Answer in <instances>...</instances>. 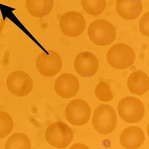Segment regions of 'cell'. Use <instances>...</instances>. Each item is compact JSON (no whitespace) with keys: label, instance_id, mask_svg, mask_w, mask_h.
<instances>
[{"label":"cell","instance_id":"1","mask_svg":"<svg viewBox=\"0 0 149 149\" xmlns=\"http://www.w3.org/2000/svg\"><path fill=\"white\" fill-rule=\"evenodd\" d=\"M88 36L96 45L107 46L116 38V28L109 22L99 19L91 23L88 30Z\"/></svg>","mask_w":149,"mask_h":149},{"label":"cell","instance_id":"2","mask_svg":"<svg viewBox=\"0 0 149 149\" xmlns=\"http://www.w3.org/2000/svg\"><path fill=\"white\" fill-rule=\"evenodd\" d=\"M117 116L115 110L109 105L102 104L94 112L93 124L98 133L107 135L116 128Z\"/></svg>","mask_w":149,"mask_h":149},{"label":"cell","instance_id":"3","mask_svg":"<svg viewBox=\"0 0 149 149\" xmlns=\"http://www.w3.org/2000/svg\"><path fill=\"white\" fill-rule=\"evenodd\" d=\"M136 59L134 50L124 44H115L110 48L107 55V60L110 65L117 69L128 68Z\"/></svg>","mask_w":149,"mask_h":149},{"label":"cell","instance_id":"4","mask_svg":"<svg viewBox=\"0 0 149 149\" xmlns=\"http://www.w3.org/2000/svg\"><path fill=\"white\" fill-rule=\"evenodd\" d=\"M45 138L48 142L53 147L64 148L73 140L74 134L68 125L62 122H57L52 124L48 127Z\"/></svg>","mask_w":149,"mask_h":149},{"label":"cell","instance_id":"5","mask_svg":"<svg viewBox=\"0 0 149 149\" xmlns=\"http://www.w3.org/2000/svg\"><path fill=\"white\" fill-rule=\"evenodd\" d=\"M118 113L124 121L129 123H138L143 118L145 108L142 102L136 97H127L118 103Z\"/></svg>","mask_w":149,"mask_h":149},{"label":"cell","instance_id":"6","mask_svg":"<svg viewBox=\"0 0 149 149\" xmlns=\"http://www.w3.org/2000/svg\"><path fill=\"white\" fill-rule=\"evenodd\" d=\"M91 109L85 101L75 99L71 101L66 107L65 115L67 120L75 126L83 125L89 120Z\"/></svg>","mask_w":149,"mask_h":149},{"label":"cell","instance_id":"7","mask_svg":"<svg viewBox=\"0 0 149 149\" xmlns=\"http://www.w3.org/2000/svg\"><path fill=\"white\" fill-rule=\"evenodd\" d=\"M36 67L39 72L45 77H53L58 74L62 67L60 55L53 50L43 52L36 60Z\"/></svg>","mask_w":149,"mask_h":149},{"label":"cell","instance_id":"8","mask_svg":"<svg viewBox=\"0 0 149 149\" xmlns=\"http://www.w3.org/2000/svg\"><path fill=\"white\" fill-rule=\"evenodd\" d=\"M60 28L67 36L74 37L82 34L86 27L85 18L78 12H67L60 20Z\"/></svg>","mask_w":149,"mask_h":149},{"label":"cell","instance_id":"9","mask_svg":"<svg viewBox=\"0 0 149 149\" xmlns=\"http://www.w3.org/2000/svg\"><path fill=\"white\" fill-rule=\"evenodd\" d=\"M6 84L10 92L18 97L27 95L32 91L33 82L29 74L22 71H16L10 74Z\"/></svg>","mask_w":149,"mask_h":149},{"label":"cell","instance_id":"10","mask_svg":"<svg viewBox=\"0 0 149 149\" xmlns=\"http://www.w3.org/2000/svg\"><path fill=\"white\" fill-rule=\"evenodd\" d=\"M99 62L92 53L84 52L78 54L74 61V68L77 72L84 77H90L97 73Z\"/></svg>","mask_w":149,"mask_h":149},{"label":"cell","instance_id":"11","mask_svg":"<svg viewBox=\"0 0 149 149\" xmlns=\"http://www.w3.org/2000/svg\"><path fill=\"white\" fill-rule=\"evenodd\" d=\"M80 88V83L75 76L65 73L57 78L55 84V90L60 96L64 98L74 97Z\"/></svg>","mask_w":149,"mask_h":149},{"label":"cell","instance_id":"12","mask_svg":"<svg viewBox=\"0 0 149 149\" xmlns=\"http://www.w3.org/2000/svg\"><path fill=\"white\" fill-rule=\"evenodd\" d=\"M145 140L143 131L136 126L128 127L123 131L120 137V142L126 149H137Z\"/></svg>","mask_w":149,"mask_h":149},{"label":"cell","instance_id":"13","mask_svg":"<svg viewBox=\"0 0 149 149\" xmlns=\"http://www.w3.org/2000/svg\"><path fill=\"white\" fill-rule=\"evenodd\" d=\"M116 10L121 17L127 20L139 17L142 10L141 0H117Z\"/></svg>","mask_w":149,"mask_h":149},{"label":"cell","instance_id":"14","mask_svg":"<svg viewBox=\"0 0 149 149\" xmlns=\"http://www.w3.org/2000/svg\"><path fill=\"white\" fill-rule=\"evenodd\" d=\"M127 86L131 93L143 95L149 91V77L141 70L134 72L129 77Z\"/></svg>","mask_w":149,"mask_h":149},{"label":"cell","instance_id":"15","mask_svg":"<svg viewBox=\"0 0 149 149\" xmlns=\"http://www.w3.org/2000/svg\"><path fill=\"white\" fill-rule=\"evenodd\" d=\"M26 8L29 13L36 17L47 16L53 8L54 0H26Z\"/></svg>","mask_w":149,"mask_h":149},{"label":"cell","instance_id":"16","mask_svg":"<svg viewBox=\"0 0 149 149\" xmlns=\"http://www.w3.org/2000/svg\"><path fill=\"white\" fill-rule=\"evenodd\" d=\"M6 149H31V143L28 137L21 133L13 134L7 141Z\"/></svg>","mask_w":149,"mask_h":149},{"label":"cell","instance_id":"17","mask_svg":"<svg viewBox=\"0 0 149 149\" xmlns=\"http://www.w3.org/2000/svg\"><path fill=\"white\" fill-rule=\"evenodd\" d=\"M81 1L84 10L92 15L101 14L106 6L105 0H81Z\"/></svg>","mask_w":149,"mask_h":149},{"label":"cell","instance_id":"18","mask_svg":"<svg viewBox=\"0 0 149 149\" xmlns=\"http://www.w3.org/2000/svg\"><path fill=\"white\" fill-rule=\"evenodd\" d=\"M13 119L8 113L0 111V139L4 138L11 133L13 128Z\"/></svg>","mask_w":149,"mask_h":149},{"label":"cell","instance_id":"19","mask_svg":"<svg viewBox=\"0 0 149 149\" xmlns=\"http://www.w3.org/2000/svg\"><path fill=\"white\" fill-rule=\"evenodd\" d=\"M95 94L98 99L104 102L110 101L113 97L109 85L103 81L96 86Z\"/></svg>","mask_w":149,"mask_h":149},{"label":"cell","instance_id":"20","mask_svg":"<svg viewBox=\"0 0 149 149\" xmlns=\"http://www.w3.org/2000/svg\"><path fill=\"white\" fill-rule=\"evenodd\" d=\"M139 25L141 32L143 35L149 36V12L146 13L142 17Z\"/></svg>","mask_w":149,"mask_h":149}]
</instances>
